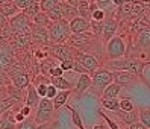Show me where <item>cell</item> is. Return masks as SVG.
I'll use <instances>...</instances> for the list:
<instances>
[{"label": "cell", "mask_w": 150, "mask_h": 129, "mask_svg": "<svg viewBox=\"0 0 150 129\" xmlns=\"http://www.w3.org/2000/svg\"><path fill=\"white\" fill-rule=\"evenodd\" d=\"M126 43L120 35H114L106 41V59H120L126 55Z\"/></svg>", "instance_id": "5"}, {"label": "cell", "mask_w": 150, "mask_h": 129, "mask_svg": "<svg viewBox=\"0 0 150 129\" xmlns=\"http://www.w3.org/2000/svg\"><path fill=\"white\" fill-rule=\"evenodd\" d=\"M30 21H32V23H35V24H41V26H46V28H47V26L50 24V21H52V20L47 17V14H46V12L40 11V12H38L37 15H35Z\"/></svg>", "instance_id": "30"}, {"label": "cell", "mask_w": 150, "mask_h": 129, "mask_svg": "<svg viewBox=\"0 0 150 129\" xmlns=\"http://www.w3.org/2000/svg\"><path fill=\"white\" fill-rule=\"evenodd\" d=\"M30 18H28L23 12H18L17 15L9 18V28L14 35H21V33H30Z\"/></svg>", "instance_id": "6"}, {"label": "cell", "mask_w": 150, "mask_h": 129, "mask_svg": "<svg viewBox=\"0 0 150 129\" xmlns=\"http://www.w3.org/2000/svg\"><path fill=\"white\" fill-rule=\"evenodd\" d=\"M47 32H49L50 44H64V43H67L68 37L71 35L70 24L64 18L50 21V24L47 26Z\"/></svg>", "instance_id": "2"}, {"label": "cell", "mask_w": 150, "mask_h": 129, "mask_svg": "<svg viewBox=\"0 0 150 129\" xmlns=\"http://www.w3.org/2000/svg\"><path fill=\"white\" fill-rule=\"evenodd\" d=\"M52 53H53V56L56 59H59V61H65V59H73V49L68 47L65 43L64 44H52Z\"/></svg>", "instance_id": "12"}, {"label": "cell", "mask_w": 150, "mask_h": 129, "mask_svg": "<svg viewBox=\"0 0 150 129\" xmlns=\"http://www.w3.org/2000/svg\"><path fill=\"white\" fill-rule=\"evenodd\" d=\"M68 111H71V122H73V125L77 129H85L83 122H82V117H81V114H79V111L74 109V108H71V106H68Z\"/></svg>", "instance_id": "31"}, {"label": "cell", "mask_w": 150, "mask_h": 129, "mask_svg": "<svg viewBox=\"0 0 150 129\" xmlns=\"http://www.w3.org/2000/svg\"><path fill=\"white\" fill-rule=\"evenodd\" d=\"M41 11V8H40V2H35V3H32L30 6H28V8H24V9L21 11L26 17H28V18H33L35 15H37L38 12Z\"/></svg>", "instance_id": "29"}, {"label": "cell", "mask_w": 150, "mask_h": 129, "mask_svg": "<svg viewBox=\"0 0 150 129\" xmlns=\"http://www.w3.org/2000/svg\"><path fill=\"white\" fill-rule=\"evenodd\" d=\"M14 117H15V122H17V123H21L23 120H26V118H28V117H24L21 113H17V114H14Z\"/></svg>", "instance_id": "46"}, {"label": "cell", "mask_w": 150, "mask_h": 129, "mask_svg": "<svg viewBox=\"0 0 150 129\" xmlns=\"http://www.w3.org/2000/svg\"><path fill=\"white\" fill-rule=\"evenodd\" d=\"M56 93H58V90H56V88H55L52 84H49V85H47V93H46V97L52 100V99H53V97L56 96Z\"/></svg>", "instance_id": "42"}, {"label": "cell", "mask_w": 150, "mask_h": 129, "mask_svg": "<svg viewBox=\"0 0 150 129\" xmlns=\"http://www.w3.org/2000/svg\"><path fill=\"white\" fill-rule=\"evenodd\" d=\"M97 38L93 35V32H81V33H71V35L68 37L67 43L70 46L76 47V50H85L88 49V46L93 43V40Z\"/></svg>", "instance_id": "8"}, {"label": "cell", "mask_w": 150, "mask_h": 129, "mask_svg": "<svg viewBox=\"0 0 150 129\" xmlns=\"http://www.w3.org/2000/svg\"><path fill=\"white\" fill-rule=\"evenodd\" d=\"M90 88H91V76L86 74V73H81L77 77V81H76V85L73 87V91L81 97L82 94L85 91H88Z\"/></svg>", "instance_id": "13"}, {"label": "cell", "mask_w": 150, "mask_h": 129, "mask_svg": "<svg viewBox=\"0 0 150 129\" xmlns=\"http://www.w3.org/2000/svg\"><path fill=\"white\" fill-rule=\"evenodd\" d=\"M102 106L106 108L108 111H112V113H115V111L120 109V100L115 97V99H102Z\"/></svg>", "instance_id": "27"}, {"label": "cell", "mask_w": 150, "mask_h": 129, "mask_svg": "<svg viewBox=\"0 0 150 129\" xmlns=\"http://www.w3.org/2000/svg\"><path fill=\"white\" fill-rule=\"evenodd\" d=\"M121 91V85H118L117 82H111L106 88L102 93V99H115L118 97V94Z\"/></svg>", "instance_id": "23"}, {"label": "cell", "mask_w": 150, "mask_h": 129, "mask_svg": "<svg viewBox=\"0 0 150 129\" xmlns=\"http://www.w3.org/2000/svg\"><path fill=\"white\" fill-rule=\"evenodd\" d=\"M14 103H15V100H12L11 97H8V99L5 97V99L0 100V116H2L3 113H6L8 109H11Z\"/></svg>", "instance_id": "37"}, {"label": "cell", "mask_w": 150, "mask_h": 129, "mask_svg": "<svg viewBox=\"0 0 150 129\" xmlns=\"http://www.w3.org/2000/svg\"><path fill=\"white\" fill-rule=\"evenodd\" d=\"M50 84L59 91V90H73V85L62 76H50Z\"/></svg>", "instance_id": "22"}, {"label": "cell", "mask_w": 150, "mask_h": 129, "mask_svg": "<svg viewBox=\"0 0 150 129\" xmlns=\"http://www.w3.org/2000/svg\"><path fill=\"white\" fill-rule=\"evenodd\" d=\"M59 67L62 68L64 72H74V58L73 59H65V61H61Z\"/></svg>", "instance_id": "39"}, {"label": "cell", "mask_w": 150, "mask_h": 129, "mask_svg": "<svg viewBox=\"0 0 150 129\" xmlns=\"http://www.w3.org/2000/svg\"><path fill=\"white\" fill-rule=\"evenodd\" d=\"M135 46L141 50H149L150 49V28H144L143 30L138 32Z\"/></svg>", "instance_id": "17"}, {"label": "cell", "mask_w": 150, "mask_h": 129, "mask_svg": "<svg viewBox=\"0 0 150 129\" xmlns=\"http://www.w3.org/2000/svg\"><path fill=\"white\" fill-rule=\"evenodd\" d=\"M117 29H118V21L114 18V17L106 14V17H105V20H103V33H102L103 41L105 43L109 41L117 33Z\"/></svg>", "instance_id": "11"}, {"label": "cell", "mask_w": 150, "mask_h": 129, "mask_svg": "<svg viewBox=\"0 0 150 129\" xmlns=\"http://www.w3.org/2000/svg\"><path fill=\"white\" fill-rule=\"evenodd\" d=\"M62 73H64V70H62V68H61V67H53V68H52V70H50V73H49V76H62Z\"/></svg>", "instance_id": "43"}, {"label": "cell", "mask_w": 150, "mask_h": 129, "mask_svg": "<svg viewBox=\"0 0 150 129\" xmlns=\"http://www.w3.org/2000/svg\"><path fill=\"white\" fill-rule=\"evenodd\" d=\"M70 24V30L71 33H81V32H88L90 30V20L88 18H83V17H76V18L70 20L68 21Z\"/></svg>", "instance_id": "14"}, {"label": "cell", "mask_w": 150, "mask_h": 129, "mask_svg": "<svg viewBox=\"0 0 150 129\" xmlns=\"http://www.w3.org/2000/svg\"><path fill=\"white\" fill-rule=\"evenodd\" d=\"M134 109H135V105H134V102H132V99L125 97V99L120 100V111L129 113V111H134Z\"/></svg>", "instance_id": "35"}, {"label": "cell", "mask_w": 150, "mask_h": 129, "mask_svg": "<svg viewBox=\"0 0 150 129\" xmlns=\"http://www.w3.org/2000/svg\"><path fill=\"white\" fill-rule=\"evenodd\" d=\"M26 105L30 106V109H35L38 106V103H40V94L37 93V88H35V85L33 84H29L28 87H26Z\"/></svg>", "instance_id": "16"}, {"label": "cell", "mask_w": 150, "mask_h": 129, "mask_svg": "<svg viewBox=\"0 0 150 129\" xmlns=\"http://www.w3.org/2000/svg\"><path fill=\"white\" fill-rule=\"evenodd\" d=\"M15 129H37V123H35L33 118H26L21 123L17 125Z\"/></svg>", "instance_id": "38"}, {"label": "cell", "mask_w": 150, "mask_h": 129, "mask_svg": "<svg viewBox=\"0 0 150 129\" xmlns=\"http://www.w3.org/2000/svg\"><path fill=\"white\" fill-rule=\"evenodd\" d=\"M93 129H109V126L108 125H94Z\"/></svg>", "instance_id": "47"}, {"label": "cell", "mask_w": 150, "mask_h": 129, "mask_svg": "<svg viewBox=\"0 0 150 129\" xmlns=\"http://www.w3.org/2000/svg\"><path fill=\"white\" fill-rule=\"evenodd\" d=\"M6 2H9V0H0V5H3V3H6Z\"/></svg>", "instance_id": "51"}, {"label": "cell", "mask_w": 150, "mask_h": 129, "mask_svg": "<svg viewBox=\"0 0 150 129\" xmlns=\"http://www.w3.org/2000/svg\"><path fill=\"white\" fill-rule=\"evenodd\" d=\"M88 2H96V0H88Z\"/></svg>", "instance_id": "52"}, {"label": "cell", "mask_w": 150, "mask_h": 129, "mask_svg": "<svg viewBox=\"0 0 150 129\" xmlns=\"http://www.w3.org/2000/svg\"><path fill=\"white\" fill-rule=\"evenodd\" d=\"M112 74H114V82H117L118 85H121V87H127V85L134 84V82L138 79V76L132 74V73H129V72H123V70H120V72H112Z\"/></svg>", "instance_id": "15"}, {"label": "cell", "mask_w": 150, "mask_h": 129, "mask_svg": "<svg viewBox=\"0 0 150 129\" xmlns=\"http://www.w3.org/2000/svg\"><path fill=\"white\" fill-rule=\"evenodd\" d=\"M64 2H67V3H70V5H73V6H77L81 0H64Z\"/></svg>", "instance_id": "48"}, {"label": "cell", "mask_w": 150, "mask_h": 129, "mask_svg": "<svg viewBox=\"0 0 150 129\" xmlns=\"http://www.w3.org/2000/svg\"><path fill=\"white\" fill-rule=\"evenodd\" d=\"M114 114H117V117L120 118L121 123H125L126 126H129L130 123H135L138 122V113L134 109V111H129V113H125V111H115Z\"/></svg>", "instance_id": "21"}, {"label": "cell", "mask_w": 150, "mask_h": 129, "mask_svg": "<svg viewBox=\"0 0 150 129\" xmlns=\"http://www.w3.org/2000/svg\"><path fill=\"white\" fill-rule=\"evenodd\" d=\"M59 2H61V0H40V8H41L42 12H47L53 6H56Z\"/></svg>", "instance_id": "36"}, {"label": "cell", "mask_w": 150, "mask_h": 129, "mask_svg": "<svg viewBox=\"0 0 150 129\" xmlns=\"http://www.w3.org/2000/svg\"><path fill=\"white\" fill-rule=\"evenodd\" d=\"M71 91H73V90H59V91L56 93V96L52 99V102H53V106H55L56 111H58L59 108H62L65 103H67V100L70 99V94H71Z\"/></svg>", "instance_id": "19"}, {"label": "cell", "mask_w": 150, "mask_h": 129, "mask_svg": "<svg viewBox=\"0 0 150 129\" xmlns=\"http://www.w3.org/2000/svg\"><path fill=\"white\" fill-rule=\"evenodd\" d=\"M3 24H6V17H3L2 12H0V26H3Z\"/></svg>", "instance_id": "50"}, {"label": "cell", "mask_w": 150, "mask_h": 129, "mask_svg": "<svg viewBox=\"0 0 150 129\" xmlns=\"http://www.w3.org/2000/svg\"><path fill=\"white\" fill-rule=\"evenodd\" d=\"M127 129H147V128L138 120V122H135V123H130V125L127 126Z\"/></svg>", "instance_id": "44"}, {"label": "cell", "mask_w": 150, "mask_h": 129, "mask_svg": "<svg viewBox=\"0 0 150 129\" xmlns=\"http://www.w3.org/2000/svg\"><path fill=\"white\" fill-rule=\"evenodd\" d=\"M12 53L5 46H0V70H6L12 64Z\"/></svg>", "instance_id": "24"}, {"label": "cell", "mask_w": 150, "mask_h": 129, "mask_svg": "<svg viewBox=\"0 0 150 129\" xmlns=\"http://www.w3.org/2000/svg\"><path fill=\"white\" fill-rule=\"evenodd\" d=\"M73 56H74V59H77V61H79V64L85 68L86 73H93L94 70H97V68L100 67L99 59H97L94 55L88 53V52H82V50L74 52L73 50Z\"/></svg>", "instance_id": "7"}, {"label": "cell", "mask_w": 150, "mask_h": 129, "mask_svg": "<svg viewBox=\"0 0 150 129\" xmlns=\"http://www.w3.org/2000/svg\"><path fill=\"white\" fill-rule=\"evenodd\" d=\"M125 2H126V0H112V3L115 5L117 8H118V6H121L123 3H125Z\"/></svg>", "instance_id": "49"}, {"label": "cell", "mask_w": 150, "mask_h": 129, "mask_svg": "<svg viewBox=\"0 0 150 129\" xmlns=\"http://www.w3.org/2000/svg\"><path fill=\"white\" fill-rule=\"evenodd\" d=\"M61 9H62V18L67 20V21L76 18V17L79 15L77 8L73 6V5H70V3H67V2H64V0H61Z\"/></svg>", "instance_id": "20"}, {"label": "cell", "mask_w": 150, "mask_h": 129, "mask_svg": "<svg viewBox=\"0 0 150 129\" xmlns=\"http://www.w3.org/2000/svg\"><path fill=\"white\" fill-rule=\"evenodd\" d=\"M99 116H100V117H103V120H105V122H106V125L109 126V129H121V128H120V126H118V125H117L115 122H114L112 118H109V117H108L106 114H105L102 109H99Z\"/></svg>", "instance_id": "40"}, {"label": "cell", "mask_w": 150, "mask_h": 129, "mask_svg": "<svg viewBox=\"0 0 150 129\" xmlns=\"http://www.w3.org/2000/svg\"><path fill=\"white\" fill-rule=\"evenodd\" d=\"M149 62H143L139 59H135V58H120V59H108L105 62V68H108L111 72H129L135 76H141L143 74V68L147 65Z\"/></svg>", "instance_id": "1"}, {"label": "cell", "mask_w": 150, "mask_h": 129, "mask_svg": "<svg viewBox=\"0 0 150 129\" xmlns=\"http://www.w3.org/2000/svg\"><path fill=\"white\" fill-rule=\"evenodd\" d=\"M91 3H93V2H88V0H81V2H79V5L76 6V8H77V12H79V17H83V18L90 20Z\"/></svg>", "instance_id": "26"}, {"label": "cell", "mask_w": 150, "mask_h": 129, "mask_svg": "<svg viewBox=\"0 0 150 129\" xmlns=\"http://www.w3.org/2000/svg\"><path fill=\"white\" fill-rule=\"evenodd\" d=\"M46 14H47V17H49L52 21H55V20H62V9H61V2H59L56 6L52 8V9H49Z\"/></svg>", "instance_id": "28"}, {"label": "cell", "mask_w": 150, "mask_h": 129, "mask_svg": "<svg viewBox=\"0 0 150 129\" xmlns=\"http://www.w3.org/2000/svg\"><path fill=\"white\" fill-rule=\"evenodd\" d=\"M15 126H17V122L14 117V111L11 108L0 116V129H15Z\"/></svg>", "instance_id": "18"}, {"label": "cell", "mask_w": 150, "mask_h": 129, "mask_svg": "<svg viewBox=\"0 0 150 129\" xmlns=\"http://www.w3.org/2000/svg\"><path fill=\"white\" fill-rule=\"evenodd\" d=\"M111 82H114V74H112L111 70H108V68L99 67L97 70H94L91 73V87L94 88L96 93L102 94L103 90L106 88Z\"/></svg>", "instance_id": "4"}, {"label": "cell", "mask_w": 150, "mask_h": 129, "mask_svg": "<svg viewBox=\"0 0 150 129\" xmlns=\"http://www.w3.org/2000/svg\"><path fill=\"white\" fill-rule=\"evenodd\" d=\"M30 38L33 43L41 46H49L50 44V40H49V32L46 26H41V24H30Z\"/></svg>", "instance_id": "9"}, {"label": "cell", "mask_w": 150, "mask_h": 129, "mask_svg": "<svg viewBox=\"0 0 150 129\" xmlns=\"http://www.w3.org/2000/svg\"><path fill=\"white\" fill-rule=\"evenodd\" d=\"M9 77H11V81H12V85H14V87L20 88V90L26 88V87H28V85L30 84V81H29V76L26 74L24 72L18 70L17 67L9 68Z\"/></svg>", "instance_id": "10"}, {"label": "cell", "mask_w": 150, "mask_h": 129, "mask_svg": "<svg viewBox=\"0 0 150 129\" xmlns=\"http://www.w3.org/2000/svg\"><path fill=\"white\" fill-rule=\"evenodd\" d=\"M14 2V5L18 8L20 11H23L24 8H28V6H30L32 3H35V2H40V0H12Z\"/></svg>", "instance_id": "41"}, {"label": "cell", "mask_w": 150, "mask_h": 129, "mask_svg": "<svg viewBox=\"0 0 150 129\" xmlns=\"http://www.w3.org/2000/svg\"><path fill=\"white\" fill-rule=\"evenodd\" d=\"M90 29H91L94 37H102V33H103V21L90 20Z\"/></svg>", "instance_id": "33"}, {"label": "cell", "mask_w": 150, "mask_h": 129, "mask_svg": "<svg viewBox=\"0 0 150 129\" xmlns=\"http://www.w3.org/2000/svg\"><path fill=\"white\" fill-rule=\"evenodd\" d=\"M55 106L53 102L47 97H41L38 106L35 108V116L33 120L37 125H44V123H50L55 118Z\"/></svg>", "instance_id": "3"}, {"label": "cell", "mask_w": 150, "mask_h": 129, "mask_svg": "<svg viewBox=\"0 0 150 129\" xmlns=\"http://www.w3.org/2000/svg\"><path fill=\"white\" fill-rule=\"evenodd\" d=\"M96 5H97V8L103 9L105 12H111L115 8V5L112 3V0H96Z\"/></svg>", "instance_id": "34"}, {"label": "cell", "mask_w": 150, "mask_h": 129, "mask_svg": "<svg viewBox=\"0 0 150 129\" xmlns=\"http://www.w3.org/2000/svg\"><path fill=\"white\" fill-rule=\"evenodd\" d=\"M0 12H2L3 17H6V18H11V17L17 15L20 12V9L14 5L12 0H9V2H6L3 5H0Z\"/></svg>", "instance_id": "25"}, {"label": "cell", "mask_w": 150, "mask_h": 129, "mask_svg": "<svg viewBox=\"0 0 150 129\" xmlns=\"http://www.w3.org/2000/svg\"><path fill=\"white\" fill-rule=\"evenodd\" d=\"M138 120L143 123L147 129H150V108H143L138 113Z\"/></svg>", "instance_id": "32"}, {"label": "cell", "mask_w": 150, "mask_h": 129, "mask_svg": "<svg viewBox=\"0 0 150 129\" xmlns=\"http://www.w3.org/2000/svg\"><path fill=\"white\" fill-rule=\"evenodd\" d=\"M30 111H32V109H30V106H28V105H26L24 108H21V109H20V113H21V114H23L24 117H29Z\"/></svg>", "instance_id": "45"}]
</instances>
